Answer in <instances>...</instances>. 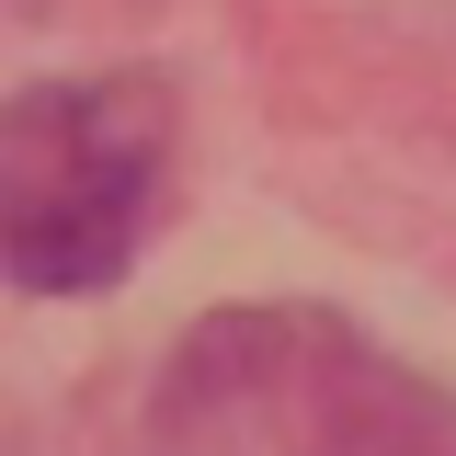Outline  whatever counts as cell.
Wrapping results in <instances>:
<instances>
[{
  "label": "cell",
  "instance_id": "cell-1",
  "mask_svg": "<svg viewBox=\"0 0 456 456\" xmlns=\"http://www.w3.org/2000/svg\"><path fill=\"white\" fill-rule=\"evenodd\" d=\"M160 456H456V399L320 308H228L160 377Z\"/></svg>",
  "mask_w": 456,
  "mask_h": 456
},
{
  "label": "cell",
  "instance_id": "cell-2",
  "mask_svg": "<svg viewBox=\"0 0 456 456\" xmlns=\"http://www.w3.org/2000/svg\"><path fill=\"white\" fill-rule=\"evenodd\" d=\"M160 80H35L0 103V274L35 297H103L160 217Z\"/></svg>",
  "mask_w": 456,
  "mask_h": 456
}]
</instances>
